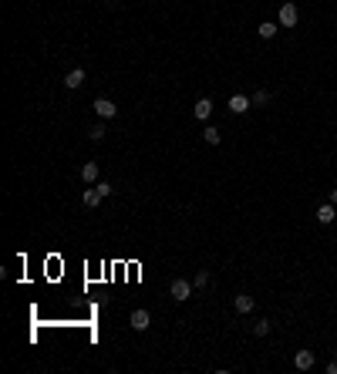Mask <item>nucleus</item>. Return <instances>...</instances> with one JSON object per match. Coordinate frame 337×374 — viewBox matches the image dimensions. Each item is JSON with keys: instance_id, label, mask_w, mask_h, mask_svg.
<instances>
[{"instance_id": "obj_1", "label": "nucleus", "mask_w": 337, "mask_h": 374, "mask_svg": "<svg viewBox=\"0 0 337 374\" xmlns=\"http://www.w3.org/2000/svg\"><path fill=\"white\" fill-rule=\"evenodd\" d=\"M192 290H196L192 280H182V276H176V280L168 284V297H172V300H179V304H182V300H189Z\"/></svg>"}, {"instance_id": "obj_2", "label": "nucleus", "mask_w": 337, "mask_h": 374, "mask_svg": "<svg viewBox=\"0 0 337 374\" xmlns=\"http://www.w3.org/2000/svg\"><path fill=\"white\" fill-rule=\"evenodd\" d=\"M297 21H300V11L293 7L290 0L280 4V11H277V24H280V27H297Z\"/></svg>"}, {"instance_id": "obj_3", "label": "nucleus", "mask_w": 337, "mask_h": 374, "mask_svg": "<svg viewBox=\"0 0 337 374\" xmlns=\"http://www.w3.org/2000/svg\"><path fill=\"white\" fill-rule=\"evenodd\" d=\"M108 196H112V185H108V182H101V185H95V189H88V193H85V206H91V209H95V206H98L101 199H108Z\"/></svg>"}, {"instance_id": "obj_4", "label": "nucleus", "mask_w": 337, "mask_h": 374, "mask_svg": "<svg viewBox=\"0 0 337 374\" xmlns=\"http://www.w3.org/2000/svg\"><path fill=\"white\" fill-rule=\"evenodd\" d=\"M95 112H98V118L105 122V118H115L118 115V105L112 102V98H95V105H91Z\"/></svg>"}, {"instance_id": "obj_5", "label": "nucleus", "mask_w": 337, "mask_h": 374, "mask_svg": "<svg viewBox=\"0 0 337 374\" xmlns=\"http://www.w3.org/2000/svg\"><path fill=\"white\" fill-rule=\"evenodd\" d=\"M85 78H88V74H85V68H74V71H67V74H64V88L78 91L81 84H85Z\"/></svg>"}, {"instance_id": "obj_6", "label": "nucleus", "mask_w": 337, "mask_h": 374, "mask_svg": "<svg viewBox=\"0 0 337 374\" xmlns=\"http://www.w3.org/2000/svg\"><path fill=\"white\" fill-rule=\"evenodd\" d=\"M192 115H196L199 122H206V118L213 115V98H199V102L192 105Z\"/></svg>"}, {"instance_id": "obj_7", "label": "nucleus", "mask_w": 337, "mask_h": 374, "mask_svg": "<svg viewBox=\"0 0 337 374\" xmlns=\"http://www.w3.org/2000/svg\"><path fill=\"white\" fill-rule=\"evenodd\" d=\"M314 351H297V357H293V364H297V371H310L314 367Z\"/></svg>"}, {"instance_id": "obj_8", "label": "nucleus", "mask_w": 337, "mask_h": 374, "mask_svg": "<svg viewBox=\"0 0 337 374\" xmlns=\"http://www.w3.org/2000/svg\"><path fill=\"white\" fill-rule=\"evenodd\" d=\"M229 112L233 115L249 112V95H233V98H229Z\"/></svg>"}, {"instance_id": "obj_9", "label": "nucleus", "mask_w": 337, "mask_h": 374, "mask_svg": "<svg viewBox=\"0 0 337 374\" xmlns=\"http://www.w3.org/2000/svg\"><path fill=\"white\" fill-rule=\"evenodd\" d=\"M148 324H152V317H148V310H135L132 314V330H148Z\"/></svg>"}, {"instance_id": "obj_10", "label": "nucleus", "mask_w": 337, "mask_h": 374, "mask_svg": "<svg viewBox=\"0 0 337 374\" xmlns=\"http://www.w3.org/2000/svg\"><path fill=\"white\" fill-rule=\"evenodd\" d=\"M334 216H337V206L334 203H327V206H320V209H317V219H320V223H334Z\"/></svg>"}, {"instance_id": "obj_11", "label": "nucleus", "mask_w": 337, "mask_h": 374, "mask_svg": "<svg viewBox=\"0 0 337 374\" xmlns=\"http://www.w3.org/2000/svg\"><path fill=\"white\" fill-rule=\"evenodd\" d=\"M253 297H246V294H239L236 297V314H253Z\"/></svg>"}, {"instance_id": "obj_12", "label": "nucleus", "mask_w": 337, "mask_h": 374, "mask_svg": "<svg viewBox=\"0 0 337 374\" xmlns=\"http://www.w3.org/2000/svg\"><path fill=\"white\" fill-rule=\"evenodd\" d=\"M277 31H280V24H273V21H263V24L257 27V34L263 37V41H270V37L277 34Z\"/></svg>"}, {"instance_id": "obj_13", "label": "nucleus", "mask_w": 337, "mask_h": 374, "mask_svg": "<svg viewBox=\"0 0 337 374\" xmlns=\"http://www.w3.org/2000/svg\"><path fill=\"white\" fill-rule=\"evenodd\" d=\"M81 179H85V182H98V162H85V169H81Z\"/></svg>"}, {"instance_id": "obj_14", "label": "nucleus", "mask_w": 337, "mask_h": 374, "mask_svg": "<svg viewBox=\"0 0 337 374\" xmlns=\"http://www.w3.org/2000/svg\"><path fill=\"white\" fill-rule=\"evenodd\" d=\"M202 138H206V145H219V142H223V132H219V128H213V125H209V128H206V132H202Z\"/></svg>"}, {"instance_id": "obj_15", "label": "nucleus", "mask_w": 337, "mask_h": 374, "mask_svg": "<svg viewBox=\"0 0 337 374\" xmlns=\"http://www.w3.org/2000/svg\"><path fill=\"white\" fill-rule=\"evenodd\" d=\"M105 135H108V132H105V125H91V128H88L91 142H105Z\"/></svg>"}, {"instance_id": "obj_16", "label": "nucleus", "mask_w": 337, "mask_h": 374, "mask_svg": "<svg viewBox=\"0 0 337 374\" xmlns=\"http://www.w3.org/2000/svg\"><path fill=\"white\" fill-rule=\"evenodd\" d=\"M192 287H196V290H202V287H209V273H206V270H199L196 276H192Z\"/></svg>"}, {"instance_id": "obj_17", "label": "nucleus", "mask_w": 337, "mask_h": 374, "mask_svg": "<svg viewBox=\"0 0 337 374\" xmlns=\"http://www.w3.org/2000/svg\"><path fill=\"white\" fill-rule=\"evenodd\" d=\"M267 102H270V91H263V88L249 95V105H267Z\"/></svg>"}, {"instance_id": "obj_18", "label": "nucleus", "mask_w": 337, "mask_h": 374, "mask_svg": "<svg viewBox=\"0 0 337 374\" xmlns=\"http://www.w3.org/2000/svg\"><path fill=\"white\" fill-rule=\"evenodd\" d=\"M253 334H257V337H267V334H270V320H260V324H253Z\"/></svg>"}, {"instance_id": "obj_19", "label": "nucleus", "mask_w": 337, "mask_h": 374, "mask_svg": "<svg viewBox=\"0 0 337 374\" xmlns=\"http://www.w3.org/2000/svg\"><path fill=\"white\" fill-rule=\"evenodd\" d=\"M327 374H337V357H334L330 364H327Z\"/></svg>"}, {"instance_id": "obj_20", "label": "nucleus", "mask_w": 337, "mask_h": 374, "mask_svg": "<svg viewBox=\"0 0 337 374\" xmlns=\"http://www.w3.org/2000/svg\"><path fill=\"white\" fill-rule=\"evenodd\" d=\"M330 203H334V206H337V189H334V193H330Z\"/></svg>"}]
</instances>
